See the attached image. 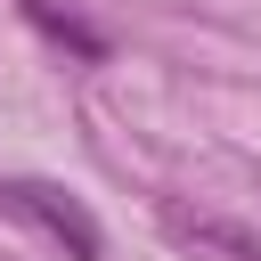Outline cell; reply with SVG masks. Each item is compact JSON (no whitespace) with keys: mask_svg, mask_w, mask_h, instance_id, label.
Wrapping results in <instances>:
<instances>
[{"mask_svg":"<svg viewBox=\"0 0 261 261\" xmlns=\"http://www.w3.org/2000/svg\"><path fill=\"white\" fill-rule=\"evenodd\" d=\"M0 212L24 220V228H41L65 261H98V253H106V245H98V220H90L65 188H49V179H0Z\"/></svg>","mask_w":261,"mask_h":261,"instance_id":"obj_1","label":"cell"},{"mask_svg":"<svg viewBox=\"0 0 261 261\" xmlns=\"http://www.w3.org/2000/svg\"><path fill=\"white\" fill-rule=\"evenodd\" d=\"M163 237L188 245L196 261H261V228L228 220V212H188V204H163Z\"/></svg>","mask_w":261,"mask_h":261,"instance_id":"obj_2","label":"cell"},{"mask_svg":"<svg viewBox=\"0 0 261 261\" xmlns=\"http://www.w3.org/2000/svg\"><path fill=\"white\" fill-rule=\"evenodd\" d=\"M24 8H33V24H41V33H57V41H73V49H82V57H98V49H106V41H98V33H90V24H73V16H57V8H49V0H24Z\"/></svg>","mask_w":261,"mask_h":261,"instance_id":"obj_3","label":"cell"}]
</instances>
